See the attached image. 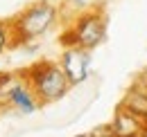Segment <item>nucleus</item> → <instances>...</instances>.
Listing matches in <instances>:
<instances>
[{
  "label": "nucleus",
  "mask_w": 147,
  "mask_h": 137,
  "mask_svg": "<svg viewBox=\"0 0 147 137\" xmlns=\"http://www.w3.org/2000/svg\"><path fill=\"white\" fill-rule=\"evenodd\" d=\"M75 137H95L93 133H82V135H75Z\"/></svg>",
  "instance_id": "nucleus-11"
},
{
  "label": "nucleus",
  "mask_w": 147,
  "mask_h": 137,
  "mask_svg": "<svg viewBox=\"0 0 147 137\" xmlns=\"http://www.w3.org/2000/svg\"><path fill=\"white\" fill-rule=\"evenodd\" d=\"M59 65L63 68L70 86H82L88 81L93 70V59L91 52L79 47V45H70V47H61V54H59Z\"/></svg>",
  "instance_id": "nucleus-4"
},
{
  "label": "nucleus",
  "mask_w": 147,
  "mask_h": 137,
  "mask_svg": "<svg viewBox=\"0 0 147 137\" xmlns=\"http://www.w3.org/2000/svg\"><path fill=\"white\" fill-rule=\"evenodd\" d=\"M18 72H0V110H7V94L9 88L16 81Z\"/></svg>",
  "instance_id": "nucleus-8"
},
{
  "label": "nucleus",
  "mask_w": 147,
  "mask_h": 137,
  "mask_svg": "<svg viewBox=\"0 0 147 137\" xmlns=\"http://www.w3.org/2000/svg\"><path fill=\"white\" fill-rule=\"evenodd\" d=\"M61 18V5L55 0H36L27 5L23 11L14 18H9L11 34H14V47H20L23 43L36 41L48 32H52Z\"/></svg>",
  "instance_id": "nucleus-1"
},
{
  "label": "nucleus",
  "mask_w": 147,
  "mask_h": 137,
  "mask_svg": "<svg viewBox=\"0 0 147 137\" xmlns=\"http://www.w3.org/2000/svg\"><path fill=\"white\" fill-rule=\"evenodd\" d=\"M0 72H2V65H0Z\"/></svg>",
  "instance_id": "nucleus-12"
},
{
  "label": "nucleus",
  "mask_w": 147,
  "mask_h": 137,
  "mask_svg": "<svg viewBox=\"0 0 147 137\" xmlns=\"http://www.w3.org/2000/svg\"><path fill=\"white\" fill-rule=\"evenodd\" d=\"M115 137H147V119L134 115L131 110L122 108L118 103L115 112H113V119L109 121Z\"/></svg>",
  "instance_id": "nucleus-6"
},
{
  "label": "nucleus",
  "mask_w": 147,
  "mask_h": 137,
  "mask_svg": "<svg viewBox=\"0 0 147 137\" xmlns=\"http://www.w3.org/2000/svg\"><path fill=\"white\" fill-rule=\"evenodd\" d=\"M20 76L30 83V88L34 90V94L43 106L63 99L73 88L59 61H52V59H41L30 63L27 68L20 70Z\"/></svg>",
  "instance_id": "nucleus-3"
},
{
  "label": "nucleus",
  "mask_w": 147,
  "mask_h": 137,
  "mask_svg": "<svg viewBox=\"0 0 147 137\" xmlns=\"http://www.w3.org/2000/svg\"><path fill=\"white\" fill-rule=\"evenodd\" d=\"M120 106L127 108V110H131L134 115L147 119V86L140 81V79H136V81L131 83V88L125 92Z\"/></svg>",
  "instance_id": "nucleus-7"
},
{
  "label": "nucleus",
  "mask_w": 147,
  "mask_h": 137,
  "mask_svg": "<svg viewBox=\"0 0 147 137\" xmlns=\"http://www.w3.org/2000/svg\"><path fill=\"white\" fill-rule=\"evenodd\" d=\"M107 34H109V18L100 5V7H91V9H82L68 23V27L61 32L59 43H61V47L79 45L84 50L93 52L107 41Z\"/></svg>",
  "instance_id": "nucleus-2"
},
{
  "label": "nucleus",
  "mask_w": 147,
  "mask_h": 137,
  "mask_svg": "<svg viewBox=\"0 0 147 137\" xmlns=\"http://www.w3.org/2000/svg\"><path fill=\"white\" fill-rule=\"evenodd\" d=\"M7 108L18 112V115H34L38 108H43V103L38 101V97L34 94V90L30 88V83L20 76H16V81L9 88V94H7Z\"/></svg>",
  "instance_id": "nucleus-5"
},
{
  "label": "nucleus",
  "mask_w": 147,
  "mask_h": 137,
  "mask_svg": "<svg viewBox=\"0 0 147 137\" xmlns=\"http://www.w3.org/2000/svg\"><path fill=\"white\" fill-rule=\"evenodd\" d=\"M14 47V34H11V25L9 20H0V54Z\"/></svg>",
  "instance_id": "nucleus-9"
},
{
  "label": "nucleus",
  "mask_w": 147,
  "mask_h": 137,
  "mask_svg": "<svg viewBox=\"0 0 147 137\" xmlns=\"http://www.w3.org/2000/svg\"><path fill=\"white\" fill-rule=\"evenodd\" d=\"M138 79H140V81H143V83L147 86V68L143 70V72H140V76H138Z\"/></svg>",
  "instance_id": "nucleus-10"
}]
</instances>
